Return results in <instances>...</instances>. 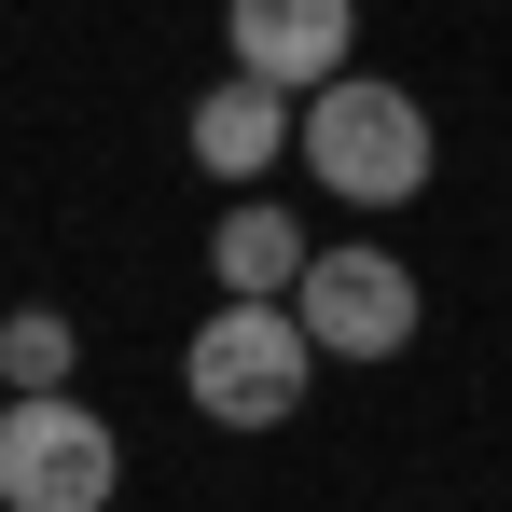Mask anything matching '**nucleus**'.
<instances>
[{
  "instance_id": "nucleus-1",
  "label": "nucleus",
  "mask_w": 512,
  "mask_h": 512,
  "mask_svg": "<svg viewBox=\"0 0 512 512\" xmlns=\"http://www.w3.org/2000/svg\"><path fill=\"white\" fill-rule=\"evenodd\" d=\"M305 374H319V333H305L291 305H263V291H222V319L180 346L194 416H222V429H277V416H305Z\"/></svg>"
},
{
  "instance_id": "nucleus-2",
  "label": "nucleus",
  "mask_w": 512,
  "mask_h": 512,
  "mask_svg": "<svg viewBox=\"0 0 512 512\" xmlns=\"http://www.w3.org/2000/svg\"><path fill=\"white\" fill-rule=\"evenodd\" d=\"M291 139H305L319 194H346V208H402V194L429 180V111H416L402 84H360V70L305 97V125H291Z\"/></svg>"
},
{
  "instance_id": "nucleus-3",
  "label": "nucleus",
  "mask_w": 512,
  "mask_h": 512,
  "mask_svg": "<svg viewBox=\"0 0 512 512\" xmlns=\"http://www.w3.org/2000/svg\"><path fill=\"white\" fill-rule=\"evenodd\" d=\"M111 485H125V443L97 402H70V388L0 402V512H111Z\"/></svg>"
},
{
  "instance_id": "nucleus-4",
  "label": "nucleus",
  "mask_w": 512,
  "mask_h": 512,
  "mask_svg": "<svg viewBox=\"0 0 512 512\" xmlns=\"http://www.w3.org/2000/svg\"><path fill=\"white\" fill-rule=\"evenodd\" d=\"M291 319L333 346V360H402V346H416V277L388 250H319L305 291H291Z\"/></svg>"
},
{
  "instance_id": "nucleus-5",
  "label": "nucleus",
  "mask_w": 512,
  "mask_h": 512,
  "mask_svg": "<svg viewBox=\"0 0 512 512\" xmlns=\"http://www.w3.org/2000/svg\"><path fill=\"white\" fill-rule=\"evenodd\" d=\"M222 28H236V70H263V84H291V97H319V84H346L360 0H222Z\"/></svg>"
},
{
  "instance_id": "nucleus-6",
  "label": "nucleus",
  "mask_w": 512,
  "mask_h": 512,
  "mask_svg": "<svg viewBox=\"0 0 512 512\" xmlns=\"http://www.w3.org/2000/svg\"><path fill=\"white\" fill-rule=\"evenodd\" d=\"M291 125H305V111H291V84L236 70V84H208V97H194V167H208V180H263Z\"/></svg>"
},
{
  "instance_id": "nucleus-7",
  "label": "nucleus",
  "mask_w": 512,
  "mask_h": 512,
  "mask_svg": "<svg viewBox=\"0 0 512 512\" xmlns=\"http://www.w3.org/2000/svg\"><path fill=\"white\" fill-rule=\"evenodd\" d=\"M208 263H222V291H263V305H291V291H305V222H291V208H222V236H208Z\"/></svg>"
},
{
  "instance_id": "nucleus-8",
  "label": "nucleus",
  "mask_w": 512,
  "mask_h": 512,
  "mask_svg": "<svg viewBox=\"0 0 512 512\" xmlns=\"http://www.w3.org/2000/svg\"><path fill=\"white\" fill-rule=\"evenodd\" d=\"M0 388H70V319L56 305H14L0 319Z\"/></svg>"
},
{
  "instance_id": "nucleus-9",
  "label": "nucleus",
  "mask_w": 512,
  "mask_h": 512,
  "mask_svg": "<svg viewBox=\"0 0 512 512\" xmlns=\"http://www.w3.org/2000/svg\"><path fill=\"white\" fill-rule=\"evenodd\" d=\"M0 402H14V388H0Z\"/></svg>"
}]
</instances>
